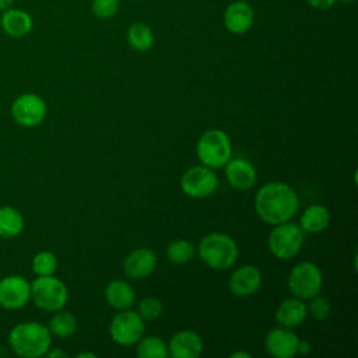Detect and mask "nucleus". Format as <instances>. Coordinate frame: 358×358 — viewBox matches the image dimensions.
Returning a JSON list of instances; mask_svg holds the SVG:
<instances>
[{"label": "nucleus", "mask_w": 358, "mask_h": 358, "mask_svg": "<svg viewBox=\"0 0 358 358\" xmlns=\"http://www.w3.org/2000/svg\"><path fill=\"white\" fill-rule=\"evenodd\" d=\"M180 187L185 194L203 199L213 194L218 187V178L213 168L196 165L189 168L180 178Z\"/></svg>", "instance_id": "9d476101"}, {"label": "nucleus", "mask_w": 358, "mask_h": 358, "mask_svg": "<svg viewBox=\"0 0 358 358\" xmlns=\"http://www.w3.org/2000/svg\"><path fill=\"white\" fill-rule=\"evenodd\" d=\"M225 176L228 183L236 190H249L256 183V169L253 165L243 159L235 158L225 164Z\"/></svg>", "instance_id": "dca6fc26"}, {"label": "nucleus", "mask_w": 358, "mask_h": 358, "mask_svg": "<svg viewBox=\"0 0 358 358\" xmlns=\"http://www.w3.org/2000/svg\"><path fill=\"white\" fill-rule=\"evenodd\" d=\"M323 285L320 268L312 262H301L295 264L288 275V287L299 299H309L317 295Z\"/></svg>", "instance_id": "0eeeda50"}, {"label": "nucleus", "mask_w": 358, "mask_h": 358, "mask_svg": "<svg viewBox=\"0 0 358 358\" xmlns=\"http://www.w3.org/2000/svg\"><path fill=\"white\" fill-rule=\"evenodd\" d=\"M137 355L140 358H165L168 357V348L157 336L141 337L137 345Z\"/></svg>", "instance_id": "393cba45"}, {"label": "nucleus", "mask_w": 358, "mask_h": 358, "mask_svg": "<svg viewBox=\"0 0 358 358\" xmlns=\"http://www.w3.org/2000/svg\"><path fill=\"white\" fill-rule=\"evenodd\" d=\"M298 207V194L289 185L282 182L266 183L255 196L257 215L270 225L289 221L296 214Z\"/></svg>", "instance_id": "f257e3e1"}, {"label": "nucleus", "mask_w": 358, "mask_h": 358, "mask_svg": "<svg viewBox=\"0 0 358 358\" xmlns=\"http://www.w3.org/2000/svg\"><path fill=\"white\" fill-rule=\"evenodd\" d=\"M24 229V217L13 206L0 207V238L11 239L18 236Z\"/></svg>", "instance_id": "4be33fe9"}, {"label": "nucleus", "mask_w": 358, "mask_h": 358, "mask_svg": "<svg viewBox=\"0 0 358 358\" xmlns=\"http://www.w3.org/2000/svg\"><path fill=\"white\" fill-rule=\"evenodd\" d=\"M46 357H49V358H55V357H67V354L66 352H63V351H60V350H48V352L45 354Z\"/></svg>", "instance_id": "473e14b6"}, {"label": "nucleus", "mask_w": 358, "mask_h": 358, "mask_svg": "<svg viewBox=\"0 0 358 358\" xmlns=\"http://www.w3.org/2000/svg\"><path fill=\"white\" fill-rule=\"evenodd\" d=\"M0 25L7 35L13 38H21L32 31L34 21L32 17L24 10L7 8L1 14Z\"/></svg>", "instance_id": "a211bd4d"}, {"label": "nucleus", "mask_w": 358, "mask_h": 358, "mask_svg": "<svg viewBox=\"0 0 358 358\" xmlns=\"http://www.w3.org/2000/svg\"><path fill=\"white\" fill-rule=\"evenodd\" d=\"M196 152L203 165L214 169L222 168L231 159V140L225 131L211 129L200 137Z\"/></svg>", "instance_id": "39448f33"}, {"label": "nucleus", "mask_w": 358, "mask_h": 358, "mask_svg": "<svg viewBox=\"0 0 358 358\" xmlns=\"http://www.w3.org/2000/svg\"><path fill=\"white\" fill-rule=\"evenodd\" d=\"M120 0H92L91 10L95 17L101 20H108L116 15L119 11Z\"/></svg>", "instance_id": "cd10ccee"}, {"label": "nucleus", "mask_w": 358, "mask_h": 358, "mask_svg": "<svg viewBox=\"0 0 358 358\" xmlns=\"http://www.w3.org/2000/svg\"><path fill=\"white\" fill-rule=\"evenodd\" d=\"M199 255L208 267L214 270H225L235 264L238 259V246L229 235L213 232L200 241Z\"/></svg>", "instance_id": "7ed1b4c3"}, {"label": "nucleus", "mask_w": 358, "mask_h": 358, "mask_svg": "<svg viewBox=\"0 0 358 358\" xmlns=\"http://www.w3.org/2000/svg\"><path fill=\"white\" fill-rule=\"evenodd\" d=\"M31 299V282L18 274L0 280V306L8 310L21 309Z\"/></svg>", "instance_id": "9b49d317"}, {"label": "nucleus", "mask_w": 358, "mask_h": 358, "mask_svg": "<svg viewBox=\"0 0 358 358\" xmlns=\"http://www.w3.org/2000/svg\"><path fill=\"white\" fill-rule=\"evenodd\" d=\"M157 266V256L148 248H138L131 250L124 262H123V271L129 278L138 280L148 277Z\"/></svg>", "instance_id": "4468645a"}, {"label": "nucleus", "mask_w": 358, "mask_h": 358, "mask_svg": "<svg viewBox=\"0 0 358 358\" xmlns=\"http://www.w3.org/2000/svg\"><path fill=\"white\" fill-rule=\"evenodd\" d=\"M201 351V337L192 330L178 331L169 341V354L173 358H197Z\"/></svg>", "instance_id": "f3484780"}, {"label": "nucleus", "mask_w": 358, "mask_h": 358, "mask_svg": "<svg viewBox=\"0 0 358 358\" xmlns=\"http://www.w3.org/2000/svg\"><path fill=\"white\" fill-rule=\"evenodd\" d=\"M299 338L288 327H275L264 338L267 352L275 358H292L296 354Z\"/></svg>", "instance_id": "f8f14e48"}, {"label": "nucleus", "mask_w": 358, "mask_h": 358, "mask_svg": "<svg viewBox=\"0 0 358 358\" xmlns=\"http://www.w3.org/2000/svg\"><path fill=\"white\" fill-rule=\"evenodd\" d=\"M110 338L120 345H133L144 334V319L134 310L116 313L109 324Z\"/></svg>", "instance_id": "1a4fd4ad"}, {"label": "nucleus", "mask_w": 358, "mask_h": 358, "mask_svg": "<svg viewBox=\"0 0 358 358\" xmlns=\"http://www.w3.org/2000/svg\"><path fill=\"white\" fill-rule=\"evenodd\" d=\"M127 42L131 49L137 52H145L151 49L154 43V34L147 24L134 22L127 29Z\"/></svg>", "instance_id": "5701e85b"}, {"label": "nucleus", "mask_w": 358, "mask_h": 358, "mask_svg": "<svg viewBox=\"0 0 358 358\" xmlns=\"http://www.w3.org/2000/svg\"><path fill=\"white\" fill-rule=\"evenodd\" d=\"M48 329H49L50 334H55L60 338H66L76 333L77 319L70 312H59L57 310V313H55L52 316V319L49 320Z\"/></svg>", "instance_id": "b1692460"}, {"label": "nucleus", "mask_w": 358, "mask_h": 358, "mask_svg": "<svg viewBox=\"0 0 358 358\" xmlns=\"http://www.w3.org/2000/svg\"><path fill=\"white\" fill-rule=\"evenodd\" d=\"M252 355L249 352H245V351H236V352H232L229 355V358H250Z\"/></svg>", "instance_id": "72a5a7b5"}, {"label": "nucleus", "mask_w": 358, "mask_h": 358, "mask_svg": "<svg viewBox=\"0 0 358 358\" xmlns=\"http://www.w3.org/2000/svg\"><path fill=\"white\" fill-rule=\"evenodd\" d=\"M309 299H310V302L306 306L308 313H310L317 320L327 319L329 315H330V310H331L329 299L324 298V296H317V295H315V296H312Z\"/></svg>", "instance_id": "c85d7f7f"}, {"label": "nucleus", "mask_w": 358, "mask_h": 358, "mask_svg": "<svg viewBox=\"0 0 358 358\" xmlns=\"http://www.w3.org/2000/svg\"><path fill=\"white\" fill-rule=\"evenodd\" d=\"M329 222H330L329 210L322 204H312L303 211L299 227L302 228V231L316 234L327 228Z\"/></svg>", "instance_id": "412c9836"}, {"label": "nucleus", "mask_w": 358, "mask_h": 358, "mask_svg": "<svg viewBox=\"0 0 358 358\" xmlns=\"http://www.w3.org/2000/svg\"><path fill=\"white\" fill-rule=\"evenodd\" d=\"M168 259L175 264H185L194 256V246L186 239H176L166 248Z\"/></svg>", "instance_id": "a878e982"}, {"label": "nucleus", "mask_w": 358, "mask_h": 358, "mask_svg": "<svg viewBox=\"0 0 358 358\" xmlns=\"http://www.w3.org/2000/svg\"><path fill=\"white\" fill-rule=\"evenodd\" d=\"M32 270L36 275H53L57 270V259L49 250L38 252L32 259Z\"/></svg>", "instance_id": "bb28decb"}, {"label": "nucleus", "mask_w": 358, "mask_h": 358, "mask_svg": "<svg viewBox=\"0 0 358 358\" xmlns=\"http://www.w3.org/2000/svg\"><path fill=\"white\" fill-rule=\"evenodd\" d=\"M52 336L48 326L39 322H22L15 324L8 333L11 351L22 358H38L48 352Z\"/></svg>", "instance_id": "f03ea898"}, {"label": "nucleus", "mask_w": 358, "mask_h": 358, "mask_svg": "<svg viewBox=\"0 0 358 358\" xmlns=\"http://www.w3.org/2000/svg\"><path fill=\"white\" fill-rule=\"evenodd\" d=\"M306 316V305L299 298H288L282 301L275 310V322L288 329L302 324Z\"/></svg>", "instance_id": "6ab92c4d"}, {"label": "nucleus", "mask_w": 358, "mask_h": 358, "mask_svg": "<svg viewBox=\"0 0 358 358\" xmlns=\"http://www.w3.org/2000/svg\"><path fill=\"white\" fill-rule=\"evenodd\" d=\"M162 313V302L158 298H145L138 303V315L144 320H154Z\"/></svg>", "instance_id": "c756f323"}, {"label": "nucleus", "mask_w": 358, "mask_h": 358, "mask_svg": "<svg viewBox=\"0 0 358 358\" xmlns=\"http://www.w3.org/2000/svg\"><path fill=\"white\" fill-rule=\"evenodd\" d=\"M255 22V13L249 3L243 0L232 1L224 11L225 28L236 35L248 32Z\"/></svg>", "instance_id": "ddd939ff"}, {"label": "nucleus", "mask_w": 358, "mask_h": 358, "mask_svg": "<svg viewBox=\"0 0 358 358\" xmlns=\"http://www.w3.org/2000/svg\"><path fill=\"white\" fill-rule=\"evenodd\" d=\"M84 357H90V358H95L96 355L92 354V352H80L77 354V358H84Z\"/></svg>", "instance_id": "c9c22d12"}, {"label": "nucleus", "mask_w": 358, "mask_h": 358, "mask_svg": "<svg viewBox=\"0 0 358 358\" xmlns=\"http://www.w3.org/2000/svg\"><path fill=\"white\" fill-rule=\"evenodd\" d=\"M337 0H306V3L317 10H327L336 4Z\"/></svg>", "instance_id": "7c9ffc66"}, {"label": "nucleus", "mask_w": 358, "mask_h": 358, "mask_svg": "<svg viewBox=\"0 0 358 358\" xmlns=\"http://www.w3.org/2000/svg\"><path fill=\"white\" fill-rule=\"evenodd\" d=\"M13 1L14 0H0V10H7V8H10L11 7V4H13Z\"/></svg>", "instance_id": "f704fd0d"}, {"label": "nucleus", "mask_w": 358, "mask_h": 358, "mask_svg": "<svg viewBox=\"0 0 358 358\" xmlns=\"http://www.w3.org/2000/svg\"><path fill=\"white\" fill-rule=\"evenodd\" d=\"M340 1H343V3H352V1H355V0H340Z\"/></svg>", "instance_id": "e433bc0d"}, {"label": "nucleus", "mask_w": 358, "mask_h": 358, "mask_svg": "<svg viewBox=\"0 0 358 358\" xmlns=\"http://www.w3.org/2000/svg\"><path fill=\"white\" fill-rule=\"evenodd\" d=\"M229 289L236 296H250L262 285V274L255 266H242L236 268L228 281Z\"/></svg>", "instance_id": "2eb2a0df"}, {"label": "nucleus", "mask_w": 358, "mask_h": 358, "mask_svg": "<svg viewBox=\"0 0 358 358\" xmlns=\"http://www.w3.org/2000/svg\"><path fill=\"white\" fill-rule=\"evenodd\" d=\"M106 302L115 309H127L134 303L136 294L130 284L123 280H113L105 288Z\"/></svg>", "instance_id": "aec40b11"}, {"label": "nucleus", "mask_w": 358, "mask_h": 358, "mask_svg": "<svg viewBox=\"0 0 358 358\" xmlns=\"http://www.w3.org/2000/svg\"><path fill=\"white\" fill-rule=\"evenodd\" d=\"M31 299L43 310L57 312L66 305L69 291L64 282L57 277L38 275L31 282Z\"/></svg>", "instance_id": "20e7f679"}, {"label": "nucleus", "mask_w": 358, "mask_h": 358, "mask_svg": "<svg viewBox=\"0 0 358 358\" xmlns=\"http://www.w3.org/2000/svg\"><path fill=\"white\" fill-rule=\"evenodd\" d=\"M48 113V105L42 96L34 92L18 95L11 103V116L22 127L39 126Z\"/></svg>", "instance_id": "6e6552de"}, {"label": "nucleus", "mask_w": 358, "mask_h": 358, "mask_svg": "<svg viewBox=\"0 0 358 358\" xmlns=\"http://www.w3.org/2000/svg\"><path fill=\"white\" fill-rule=\"evenodd\" d=\"M310 352V343L306 341V340H299L298 341V345H296V354H302V355H306Z\"/></svg>", "instance_id": "2f4dec72"}, {"label": "nucleus", "mask_w": 358, "mask_h": 358, "mask_svg": "<svg viewBox=\"0 0 358 358\" xmlns=\"http://www.w3.org/2000/svg\"><path fill=\"white\" fill-rule=\"evenodd\" d=\"M303 245V231L298 224L285 221L274 225L268 235L270 252L281 260L294 257Z\"/></svg>", "instance_id": "423d86ee"}]
</instances>
